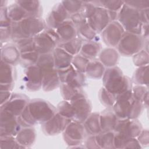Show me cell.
I'll use <instances>...</instances> for the list:
<instances>
[{
	"instance_id": "836d02e7",
	"label": "cell",
	"mask_w": 149,
	"mask_h": 149,
	"mask_svg": "<svg viewBox=\"0 0 149 149\" xmlns=\"http://www.w3.org/2000/svg\"><path fill=\"white\" fill-rule=\"evenodd\" d=\"M114 137L115 132L109 131L101 132L95 135V139L100 148H114Z\"/></svg>"
},
{
	"instance_id": "4dcf8cb0",
	"label": "cell",
	"mask_w": 149,
	"mask_h": 149,
	"mask_svg": "<svg viewBox=\"0 0 149 149\" xmlns=\"http://www.w3.org/2000/svg\"><path fill=\"white\" fill-rule=\"evenodd\" d=\"M76 29L77 37L80 38L83 41H98V38H97L98 37H97V33L89 26L87 20L77 26Z\"/></svg>"
},
{
	"instance_id": "44dd1931",
	"label": "cell",
	"mask_w": 149,
	"mask_h": 149,
	"mask_svg": "<svg viewBox=\"0 0 149 149\" xmlns=\"http://www.w3.org/2000/svg\"><path fill=\"white\" fill-rule=\"evenodd\" d=\"M55 30L59 37L60 43L70 41L77 37L76 27L70 19L63 22Z\"/></svg>"
},
{
	"instance_id": "e575fe53",
	"label": "cell",
	"mask_w": 149,
	"mask_h": 149,
	"mask_svg": "<svg viewBox=\"0 0 149 149\" xmlns=\"http://www.w3.org/2000/svg\"><path fill=\"white\" fill-rule=\"evenodd\" d=\"M8 11L9 18L12 22H19L29 17L27 12L16 2L8 6Z\"/></svg>"
},
{
	"instance_id": "484cf974",
	"label": "cell",
	"mask_w": 149,
	"mask_h": 149,
	"mask_svg": "<svg viewBox=\"0 0 149 149\" xmlns=\"http://www.w3.org/2000/svg\"><path fill=\"white\" fill-rule=\"evenodd\" d=\"M83 124L86 133L89 136H95L102 132L99 112H91Z\"/></svg>"
},
{
	"instance_id": "8992f818",
	"label": "cell",
	"mask_w": 149,
	"mask_h": 149,
	"mask_svg": "<svg viewBox=\"0 0 149 149\" xmlns=\"http://www.w3.org/2000/svg\"><path fill=\"white\" fill-rule=\"evenodd\" d=\"M117 21L125 31L141 35L143 24L140 20L139 10L124 3L118 12Z\"/></svg>"
},
{
	"instance_id": "e0dca14e",
	"label": "cell",
	"mask_w": 149,
	"mask_h": 149,
	"mask_svg": "<svg viewBox=\"0 0 149 149\" xmlns=\"http://www.w3.org/2000/svg\"><path fill=\"white\" fill-rule=\"evenodd\" d=\"M70 102L74 112V118L72 120L83 123L91 113V102L86 95L78 97Z\"/></svg>"
},
{
	"instance_id": "6da1fadb",
	"label": "cell",
	"mask_w": 149,
	"mask_h": 149,
	"mask_svg": "<svg viewBox=\"0 0 149 149\" xmlns=\"http://www.w3.org/2000/svg\"><path fill=\"white\" fill-rule=\"evenodd\" d=\"M56 112V108L49 102L36 98L30 100L24 110L18 116V120L22 127L34 126L47 122Z\"/></svg>"
},
{
	"instance_id": "ee69618b",
	"label": "cell",
	"mask_w": 149,
	"mask_h": 149,
	"mask_svg": "<svg viewBox=\"0 0 149 149\" xmlns=\"http://www.w3.org/2000/svg\"><path fill=\"white\" fill-rule=\"evenodd\" d=\"M57 112L61 115L73 120L74 118V112L73 107L70 101L63 100L61 101L56 107Z\"/></svg>"
},
{
	"instance_id": "8fae6325",
	"label": "cell",
	"mask_w": 149,
	"mask_h": 149,
	"mask_svg": "<svg viewBox=\"0 0 149 149\" xmlns=\"http://www.w3.org/2000/svg\"><path fill=\"white\" fill-rule=\"evenodd\" d=\"M61 84L72 87L83 88L86 84L85 74L76 70L71 65L67 68L58 70Z\"/></svg>"
},
{
	"instance_id": "816d5d0a",
	"label": "cell",
	"mask_w": 149,
	"mask_h": 149,
	"mask_svg": "<svg viewBox=\"0 0 149 149\" xmlns=\"http://www.w3.org/2000/svg\"><path fill=\"white\" fill-rule=\"evenodd\" d=\"M1 30V42H6L12 38V25L7 27H0Z\"/></svg>"
},
{
	"instance_id": "5bb4252c",
	"label": "cell",
	"mask_w": 149,
	"mask_h": 149,
	"mask_svg": "<svg viewBox=\"0 0 149 149\" xmlns=\"http://www.w3.org/2000/svg\"><path fill=\"white\" fill-rule=\"evenodd\" d=\"M125 30L117 21L111 22L106 28L101 32V37L104 42L109 47H117Z\"/></svg>"
},
{
	"instance_id": "9a60e30c",
	"label": "cell",
	"mask_w": 149,
	"mask_h": 149,
	"mask_svg": "<svg viewBox=\"0 0 149 149\" xmlns=\"http://www.w3.org/2000/svg\"><path fill=\"white\" fill-rule=\"evenodd\" d=\"M72 121L58 112L47 122L41 125L43 133L47 136H54L63 133L68 125Z\"/></svg>"
},
{
	"instance_id": "30bf717a",
	"label": "cell",
	"mask_w": 149,
	"mask_h": 149,
	"mask_svg": "<svg viewBox=\"0 0 149 149\" xmlns=\"http://www.w3.org/2000/svg\"><path fill=\"white\" fill-rule=\"evenodd\" d=\"M0 135L1 136L15 137L22 128L18 117L3 110H0Z\"/></svg>"
},
{
	"instance_id": "d6986e66",
	"label": "cell",
	"mask_w": 149,
	"mask_h": 149,
	"mask_svg": "<svg viewBox=\"0 0 149 149\" xmlns=\"http://www.w3.org/2000/svg\"><path fill=\"white\" fill-rule=\"evenodd\" d=\"M61 83L58 70L55 68L43 72L42 88L44 91L49 92L60 87Z\"/></svg>"
},
{
	"instance_id": "c3c4849f",
	"label": "cell",
	"mask_w": 149,
	"mask_h": 149,
	"mask_svg": "<svg viewBox=\"0 0 149 149\" xmlns=\"http://www.w3.org/2000/svg\"><path fill=\"white\" fill-rule=\"evenodd\" d=\"M132 95L134 100L143 103L144 96L148 93V86L142 85H136L132 88Z\"/></svg>"
},
{
	"instance_id": "7c38bea8",
	"label": "cell",
	"mask_w": 149,
	"mask_h": 149,
	"mask_svg": "<svg viewBox=\"0 0 149 149\" xmlns=\"http://www.w3.org/2000/svg\"><path fill=\"white\" fill-rule=\"evenodd\" d=\"M142 130L141 124L137 119H118L113 132L127 137L136 138Z\"/></svg>"
},
{
	"instance_id": "f1b7e54d",
	"label": "cell",
	"mask_w": 149,
	"mask_h": 149,
	"mask_svg": "<svg viewBox=\"0 0 149 149\" xmlns=\"http://www.w3.org/2000/svg\"><path fill=\"white\" fill-rule=\"evenodd\" d=\"M28 14L29 17H41L42 8L38 1H15Z\"/></svg>"
},
{
	"instance_id": "d6a6232c",
	"label": "cell",
	"mask_w": 149,
	"mask_h": 149,
	"mask_svg": "<svg viewBox=\"0 0 149 149\" xmlns=\"http://www.w3.org/2000/svg\"><path fill=\"white\" fill-rule=\"evenodd\" d=\"M60 92L64 100L71 101L78 97L86 95L83 88L72 87L66 84H61Z\"/></svg>"
},
{
	"instance_id": "681fc988",
	"label": "cell",
	"mask_w": 149,
	"mask_h": 149,
	"mask_svg": "<svg viewBox=\"0 0 149 149\" xmlns=\"http://www.w3.org/2000/svg\"><path fill=\"white\" fill-rule=\"evenodd\" d=\"M124 3L139 11L149 8L148 0L126 1H124Z\"/></svg>"
},
{
	"instance_id": "d590c367",
	"label": "cell",
	"mask_w": 149,
	"mask_h": 149,
	"mask_svg": "<svg viewBox=\"0 0 149 149\" xmlns=\"http://www.w3.org/2000/svg\"><path fill=\"white\" fill-rule=\"evenodd\" d=\"M83 42V41L77 37L70 41L60 43L58 47L63 49L67 52L74 56L79 54L80 52Z\"/></svg>"
},
{
	"instance_id": "b9f144b4",
	"label": "cell",
	"mask_w": 149,
	"mask_h": 149,
	"mask_svg": "<svg viewBox=\"0 0 149 149\" xmlns=\"http://www.w3.org/2000/svg\"><path fill=\"white\" fill-rule=\"evenodd\" d=\"M98 97L101 104L107 108L112 107L116 101V96L104 87L100 89Z\"/></svg>"
},
{
	"instance_id": "8d00e7d4",
	"label": "cell",
	"mask_w": 149,
	"mask_h": 149,
	"mask_svg": "<svg viewBox=\"0 0 149 149\" xmlns=\"http://www.w3.org/2000/svg\"><path fill=\"white\" fill-rule=\"evenodd\" d=\"M133 81L137 85L148 86V65L138 67L134 72Z\"/></svg>"
},
{
	"instance_id": "4fadbf2b",
	"label": "cell",
	"mask_w": 149,
	"mask_h": 149,
	"mask_svg": "<svg viewBox=\"0 0 149 149\" xmlns=\"http://www.w3.org/2000/svg\"><path fill=\"white\" fill-rule=\"evenodd\" d=\"M29 97L22 93H12L9 100L1 105L0 110L6 111L16 116H19L28 105Z\"/></svg>"
},
{
	"instance_id": "74e56055",
	"label": "cell",
	"mask_w": 149,
	"mask_h": 149,
	"mask_svg": "<svg viewBox=\"0 0 149 149\" xmlns=\"http://www.w3.org/2000/svg\"><path fill=\"white\" fill-rule=\"evenodd\" d=\"M42 72L55 68L54 59L52 52L40 54L36 64Z\"/></svg>"
},
{
	"instance_id": "680465c9",
	"label": "cell",
	"mask_w": 149,
	"mask_h": 149,
	"mask_svg": "<svg viewBox=\"0 0 149 149\" xmlns=\"http://www.w3.org/2000/svg\"><path fill=\"white\" fill-rule=\"evenodd\" d=\"M13 87H14V83L0 84V90L12 91L13 88Z\"/></svg>"
},
{
	"instance_id": "db71d44e",
	"label": "cell",
	"mask_w": 149,
	"mask_h": 149,
	"mask_svg": "<svg viewBox=\"0 0 149 149\" xmlns=\"http://www.w3.org/2000/svg\"><path fill=\"white\" fill-rule=\"evenodd\" d=\"M85 146L88 148H100L95 139V136H89L85 141Z\"/></svg>"
},
{
	"instance_id": "1f68e13d",
	"label": "cell",
	"mask_w": 149,
	"mask_h": 149,
	"mask_svg": "<svg viewBox=\"0 0 149 149\" xmlns=\"http://www.w3.org/2000/svg\"><path fill=\"white\" fill-rule=\"evenodd\" d=\"M16 70L14 66L1 61L0 84L14 83Z\"/></svg>"
},
{
	"instance_id": "2e32d148",
	"label": "cell",
	"mask_w": 149,
	"mask_h": 149,
	"mask_svg": "<svg viewBox=\"0 0 149 149\" xmlns=\"http://www.w3.org/2000/svg\"><path fill=\"white\" fill-rule=\"evenodd\" d=\"M43 72L37 65L25 68L23 82L26 89L29 91H37L42 88Z\"/></svg>"
},
{
	"instance_id": "f5cc1de1",
	"label": "cell",
	"mask_w": 149,
	"mask_h": 149,
	"mask_svg": "<svg viewBox=\"0 0 149 149\" xmlns=\"http://www.w3.org/2000/svg\"><path fill=\"white\" fill-rule=\"evenodd\" d=\"M136 139L141 146H147L149 140L148 130L147 129H143Z\"/></svg>"
},
{
	"instance_id": "60d3db41",
	"label": "cell",
	"mask_w": 149,
	"mask_h": 149,
	"mask_svg": "<svg viewBox=\"0 0 149 149\" xmlns=\"http://www.w3.org/2000/svg\"><path fill=\"white\" fill-rule=\"evenodd\" d=\"M39 56L40 54L36 51L21 54L19 63L24 68L35 65L38 59Z\"/></svg>"
},
{
	"instance_id": "9c48e42d",
	"label": "cell",
	"mask_w": 149,
	"mask_h": 149,
	"mask_svg": "<svg viewBox=\"0 0 149 149\" xmlns=\"http://www.w3.org/2000/svg\"><path fill=\"white\" fill-rule=\"evenodd\" d=\"M86 133L83 123L72 120L63 132V138L69 147H76L83 141Z\"/></svg>"
},
{
	"instance_id": "ba28073f",
	"label": "cell",
	"mask_w": 149,
	"mask_h": 149,
	"mask_svg": "<svg viewBox=\"0 0 149 149\" xmlns=\"http://www.w3.org/2000/svg\"><path fill=\"white\" fill-rule=\"evenodd\" d=\"M33 38L35 50L40 54L52 53L61 42L56 30L49 27H47Z\"/></svg>"
},
{
	"instance_id": "277c9868",
	"label": "cell",
	"mask_w": 149,
	"mask_h": 149,
	"mask_svg": "<svg viewBox=\"0 0 149 149\" xmlns=\"http://www.w3.org/2000/svg\"><path fill=\"white\" fill-rule=\"evenodd\" d=\"M104 87L115 96L132 89V81L118 67L108 68L102 77Z\"/></svg>"
},
{
	"instance_id": "7a4b0ae2",
	"label": "cell",
	"mask_w": 149,
	"mask_h": 149,
	"mask_svg": "<svg viewBox=\"0 0 149 149\" xmlns=\"http://www.w3.org/2000/svg\"><path fill=\"white\" fill-rule=\"evenodd\" d=\"M142 102L134 99L132 89L116 96V101L112 107L118 119H137L144 109Z\"/></svg>"
},
{
	"instance_id": "d4e9b609",
	"label": "cell",
	"mask_w": 149,
	"mask_h": 149,
	"mask_svg": "<svg viewBox=\"0 0 149 149\" xmlns=\"http://www.w3.org/2000/svg\"><path fill=\"white\" fill-rule=\"evenodd\" d=\"M119 60V54L117 50L112 47L105 48L99 54V61L105 67L116 66Z\"/></svg>"
},
{
	"instance_id": "3957f363",
	"label": "cell",
	"mask_w": 149,
	"mask_h": 149,
	"mask_svg": "<svg viewBox=\"0 0 149 149\" xmlns=\"http://www.w3.org/2000/svg\"><path fill=\"white\" fill-rule=\"evenodd\" d=\"M47 27L41 17H28L12 24V38L13 42L25 38H33Z\"/></svg>"
},
{
	"instance_id": "f35d334b",
	"label": "cell",
	"mask_w": 149,
	"mask_h": 149,
	"mask_svg": "<svg viewBox=\"0 0 149 149\" xmlns=\"http://www.w3.org/2000/svg\"><path fill=\"white\" fill-rule=\"evenodd\" d=\"M91 2L95 5L101 6L107 9L108 11L116 12H118L124 5V1L116 0L93 1Z\"/></svg>"
},
{
	"instance_id": "4316f807",
	"label": "cell",
	"mask_w": 149,
	"mask_h": 149,
	"mask_svg": "<svg viewBox=\"0 0 149 149\" xmlns=\"http://www.w3.org/2000/svg\"><path fill=\"white\" fill-rule=\"evenodd\" d=\"M101 49V44L99 41H90L83 42L80 50V55L89 60L94 59L99 55Z\"/></svg>"
},
{
	"instance_id": "ab89813d",
	"label": "cell",
	"mask_w": 149,
	"mask_h": 149,
	"mask_svg": "<svg viewBox=\"0 0 149 149\" xmlns=\"http://www.w3.org/2000/svg\"><path fill=\"white\" fill-rule=\"evenodd\" d=\"M70 16L83 12L84 1H62L61 2Z\"/></svg>"
},
{
	"instance_id": "f6af8a7d",
	"label": "cell",
	"mask_w": 149,
	"mask_h": 149,
	"mask_svg": "<svg viewBox=\"0 0 149 149\" xmlns=\"http://www.w3.org/2000/svg\"><path fill=\"white\" fill-rule=\"evenodd\" d=\"M0 148H24L14 136H1Z\"/></svg>"
},
{
	"instance_id": "6f0895ef",
	"label": "cell",
	"mask_w": 149,
	"mask_h": 149,
	"mask_svg": "<svg viewBox=\"0 0 149 149\" xmlns=\"http://www.w3.org/2000/svg\"><path fill=\"white\" fill-rule=\"evenodd\" d=\"M149 34V30H148V24H143L141 26V36L145 39L148 40Z\"/></svg>"
},
{
	"instance_id": "7402d4cb",
	"label": "cell",
	"mask_w": 149,
	"mask_h": 149,
	"mask_svg": "<svg viewBox=\"0 0 149 149\" xmlns=\"http://www.w3.org/2000/svg\"><path fill=\"white\" fill-rule=\"evenodd\" d=\"M55 68L57 70L68 68L72 65L73 56L67 52L63 49L57 47L52 52Z\"/></svg>"
},
{
	"instance_id": "11a10c76",
	"label": "cell",
	"mask_w": 149,
	"mask_h": 149,
	"mask_svg": "<svg viewBox=\"0 0 149 149\" xmlns=\"http://www.w3.org/2000/svg\"><path fill=\"white\" fill-rule=\"evenodd\" d=\"M140 18L142 24H148L149 22V8L139 11Z\"/></svg>"
},
{
	"instance_id": "ffe728a7",
	"label": "cell",
	"mask_w": 149,
	"mask_h": 149,
	"mask_svg": "<svg viewBox=\"0 0 149 149\" xmlns=\"http://www.w3.org/2000/svg\"><path fill=\"white\" fill-rule=\"evenodd\" d=\"M20 55V51L15 44H6L1 47V61L5 63L13 66L19 63Z\"/></svg>"
},
{
	"instance_id": "ac0fdd59",
	"label": "cell",
	"mask_w": 149,
	"mask_h": 149,
	"mask_svg": "<svg viewBox=\"0 0 149 149\" xmlns=\"http://www.w3.org/2000/svg\"><path fill=\"white\" fill-rule=\"evenodd\" d=\"M70 15L67 12L61 2L55 4L48 13L45 22L47 27L56 29L63 22L69 19Z\"/></svg>"
},
{
	"instance_id": "603a6c76",
	"label": "cell",
	"mask_w": 149,
	"mask_h": 149,
	"mask_svg": "<svg viewBox=\"0 0 149 149\" xmlns=\"http://www.w3.org/2000/svg\"><path fill=\"white\" fill-rule=\"evenodd\" d=\"M15 138L24 148L30 147L36 141V130L33 126L22 127L16 134Z\"/></svg>"
},
{
	"instance_id": "52a82bcc",
	"label": "cell",
	"mask_w": 149,
	"mask_h": 149,
	"mask_svg": "<svg viewBox=\"0 0 149 149\" xmlns=\"http://www.w3.org/2000/svg\"><path fill=\"white\" fill-rule=\"evenodd\" d=\"M146 40L140 34L125 31L117 46V51L123 56H133L144 48Z\"/></svg>"
},
{
	"instance_id": "5b68a950",
	"label": "cell",
	"mask_w": 149,
	"mask_h": 149,
	"mask_svg": "<svg viewBox=\"0 0 149 149\" xmlns=\"http://www.w3.org/2000/svg\"><path fill=\"white\" fill-rule=\"evenodd\" d=\"M84 3L83 12L88 24L97 34L101 33L111 22L108 10L95 5L91 1H84Z\"/></svg>"
},
{
	"instance_id": "cb8c5ba5",
	"label": "cell",
	"mask_w": 149,
	"mask_h": 149,
	"mask_svg": "<svg viewBox=\"0 0 149 149\" xmlns=\"http://www.w3.org/2000/svg\"><path fill=\"white\" fill-rule=\"evenodd\" d=\"M118 118L112 109L108 108L100 113V121L102 132L113 131Z\"/></svg>"
},
{
	"instance_id": "f907efd6",
	"label": "cell",
	"mask_w": 149,
	"mask_h": 149,
	"mask_svg": "<svg viewBox=\"0 0 149 149\" xmlns=\"http://www.w3.org/2000/svg\"><path fill=\"white\" fill-rule=\"evenodd\" d=\"M12 22L9 18L8 11V6L0 8V27L10 26Z\"/></svg>"
},
{
	"instance_id": "91938a15",
	"label": "cell",
	"mask_w": 149,
	"mask_h": 149,
	"mask_svg": "<svg viewBox=\"0 0 149 149\" xmlns=\"http://www.w3.org/2000/svg\"><path fill=\"white\" fill-rule=\"evenodd\" d=\"M6 4H7V1H1V3H0V8H3V7H6Z\"/></svg>"
},
{
	"instance_id": "9f6ffc18",
	"label": "cell",
	"mask_w": 149,
	"mask_h": 149,
	"mask_svg": "<svg viewBox=\"0 0 149 149\" xmlns=\"http://www.w3.org/2000/svg\"><path fill=\"white\" fill-rule=\"evenodd\" d=\"M12 94V93H11V91H1V93H0L1 105H3L9 100Z\"/></svg>"
},
{
	"instance_id": "7dc6e473",
	"label": "cell",
	"mask_w": 149,
	"mask_h": 149,
	"mask_svg": "<svg viewBox=\"0 0 149 149\" xmlns=\"http://www.w3.org/2000/svg\"><path fill=\"white\" fill-rule=\"evenodd\" d=\"M148 52L144 49L133 56V63L137 67L148 65Z\"/></svg>"
},
{
	"instance_id": "83f0119b",
	"label": "cell",
	"mask_w": 149,
	"mask_h": 149,
	"mask_svg": "<svg viewBox=\"0 0 149 149\" xmlns=\"http://www.w3.org/2000/svg\"><path fill=\"white\" fill-rule=\"evenodd\" d=\"M105 70L104 65L99 60L94 59L90 60L87 65L85 74L90 79L98 80L102 78Z\"/></svg>"
},
{
	"instance_id": "bcb514c9",
	"label": "cell",
	"mask_w": 149,
	"mask_h": 149,
	"mask_svg": "<svg viewBox=\"0 0 149 149\" xmlns=\"http://www.w3.org/2000/svg\"><path fill=\"white\" fill-rule=\"evenodd\" d=\"M90 60L84 57L81 55L77 54L73 56L72 65L79 72L85 74L86 69Z\"/></svg>"
},
{
	"instance_id": "7bdbcfd3",
	"label": "cell",
	"mask_w": 149,
	"mask_h": 149,
	"mask_svg": "<svg viewBox=\"0 0 149 149\" xmlns=\"http://www.w3.org/2000/svg\"><path fill=\"white\" fill-rule=\"evenodd\" d=\"M14 43L17 47L20 54L36 51L33 37L22 38L15 41Z\"/></svg>"
},
{
	"instance_id": "f546056e",
	"label": "cell",
	"mask_w": 149,
	"mask_h": 149,
	"mask_svg": "<svg viewBox=\"0 0 149 149\" xmlns=\"http://www.w3.org/2000/svg\"><path fill=\"white\" fill-rule=\"evenodd\" d=\"M114 148H140L141 146L136 138H130L115 133Z\"/></svg>"
}]
</instances>
